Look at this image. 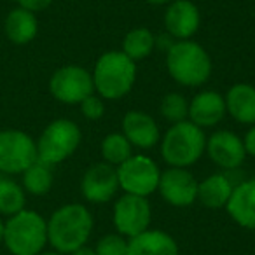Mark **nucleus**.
Segmentation results:
<instances>
[{
    "instance_id": "obj_1",
    "label": "nucleus",
    "mask_w": 255,
    "mask_h": 255,
    "mask_svg": "<svg viewBox=\"0 0 255 255\" xmlns=\"http://www.w3.org/2000/svg\"><path fill=\"white\" fill-rule=\"evenodd\" d=\"M93 231V215L84 205H65L47 222V241L60 254H74L84 247Z\"/></svg>"
},
{
    "instance_id": "obj_2",
    "label": "nucleus",
    "mask_w": 255,
    "mask_h": 255,
    "mask_svg": "<svg viewBox=\"0 0 255 255\" xmlns=\"http://www.w3.org/2000/svg\"><path fill=\"white\" fill-rule=\"evenodd\" d=\"M91 75L95 89L102 98L119 100L131 91L136 67L123 51H109L98 58Z\"/></svg>"
},
{
    "instance_id": "obj_3",
    "label": "nucleus",
    "mask_w": 255,
    "mask_h": 255,
    "mask_svg": "<svg viewBox=\"0 0 255 255\" xmlns=\"http://www.w3.org/2000/svg\"><path fill=\"white\" fill-rule=\"evenodd\" d=\"M166 68L173 81L182 86H201L212 75L208 53L194 40H178L168 47Z\"/></svg>"
},
{
    "instance_id": "obj_4",
    "label": "nucleus",
    "mask_w": 255,
    "mask_h": 255,
    "mask_svg": "<svg viewBox=\"0 0 255 255\" xmlns=\"http://www.w3.org/2000/svg\"><path fill=\"white\" fill-rule=\"evenodd\" d=\"M206 136L203 128L191 121H182L170 128L161 142L163 159L173 168H187L203 156Z\"/></svg>"
},
{
    "instance_id": "obj_5",
    "label": "nucleus",
    "mask_w": 255,
    "mask_h": 255,
    "mask_svg": "<svg viewBox=\"0 0 255 255\" xmlns=\"http://www.w3.org/2000/svg\"><path fill=\"white\" fill-rule=\"evenodd\" d=\"M4 241L12 255H39L47 243V222L32 210H21L5 224Z\"/></svg>"
},
{
    "instance_id": "obj_6",
    "label": "nucleus",
    "mask_w": 255,
    "mask_h": 255,
    "mask_svg": "<svg viewBox=\"0 0 255 255\" xmlns=\"http://www.w3.org/2000/svg\"><path fill=\"white\" fill-rule=\"evenodd\" d=\"M81 143V129L68 119H58L51 123L37 142V159L42 163L58 164L70 157Z\"/></svg>"
},
{
    "instance_id": "obj_7",
    "label": "nucleus",
    "mask_w": 255,
    "mask_h": 255,
    "mask_svg": "<svg viewBox=\"0 0 255 255\" xmlns=\"http://www.w3.org/2000/svg\"><path fill=\"white\" fill-rule=\"evenodd\" d=\"M159 166L147 156H131L117 166L119 187L126 194L147 198L157 191L159 185Z\"/></svg>"
},
{
    "instance_id": "obj_8",
    "label": "nucleus",
    "mask_w": 255,
    "mask_h": 255,
    "mask_svg": "<svg viewBox=\"0 0 255 255\" xmlns=\"http://www.w3.org/2000/svg\"><path fill=\"white\" fill-rule=\"evenodd\" d=\"M37 161V143L26 133L0 131V171L23 173Z\"/></svg>"
},
{
    "instance_id": "obj_9",
    "label": "nucleus",
    "mask_w": 255,
    "mask_h": 255,
    "mask_svg": "<svg viewBox=\"0 0 255 255\" xmlns=\"http://www.w3.org/2000/svg\"><path fill=\"white\" fill-rule=\"evenodd\" d=\"M49 89L51 95L61 103L75 105L93 95L95 84H93V75L86 68L68 65L54 72L49 81Z\"/></svg>"
},
{
    "instance_id": "obj_10",
    "label": "nucleus",
    "mask_w": 255,
    "mask_h": 255,
    "mask_svg": "<svg viewBox=\"0 0 255 255\" xmlns=\"http://www.w3.org/2000/svg\"><path fill=\"white\" fill-rule=\"evenodd\" d=\"M150 205L147 198L135 194H124L114 205V226L124 238H135L149 229Z\"/></svg>"
},
{
    "instance_id": "obj_11",
    "label": "nucleus",
    "mask_w": 255,
    "mask_h": 255,
    "mask_svg": "<svg viewBox=\"0 0 255 255\" xmlns=\"http://www.w3.org/2000/svg\"><path fill=\"white\" fill-rule=\"evenodd\" d=\"M199 182L185 168H173L163 171L157 191L163 199L173 206H189L198 199Z\"/></svg>"
},
{
    "instance_id": "obj_12",
    "label": "nucleus",
    "mask_w": 255,
    "mask_h": 255,
    "mask_svg": "<svg viewBox=\"0 0 255 255\" xmlns=\"http://www.w3.org/2000/svg\"><path fill=\"white\" fill-rule=\"evenodd\" d=\"M119 189L117 170L109 163L93 164L84 173L81 192L89 203H107L116 196Z\"/></svg>"
},
{
    "instance_id": "obj_13",
    "label": "nucleus",
    "mask_w": 255,
    "mask_h": 255,
    "mask_svg": "<svg viewBox=\"0 0 255 255\" xmlns=\"http://www.w3.org/2000/svg\"><path fill=\"white\" fill-rule=\"evenodd\" d=\"M206 152L210 159L224 170H236L247 157L243 140L231 131H217L206 140Z\"/></svg>"
},
{
    "instance_id": "obj_14",
    "label": "nucleus",
    "mask_w": 255,
    "mask_h": 255,
    "mask_svg": "<svg viewBox=\"0 0 255 255\" xmlns=\"http://www.w3.org/2000/svg\"><path fill=\"white\" fill-rule=\"evenodd\" d=\"M199 9L189 0H175L168 5L164 14V26L168 33L178 40H189L199 28Z\"/></svg>"
},
{
    "instance_id": "obj_15",
    "label": "nucleus",
    "mask_w": 255,
    "mask_h": 255,
    "mask_svg": "<svg viewBox=\"0 0 255 255\" xmlns=\"http://www.w3.org/2000/svg\"><path fill=\"white\" fill-rule=\"evenodd\" d=\"M123 135L138 149H152L159 142V128L149 114L131 110L123 119Z\"/></svg>"
},
{
    "instance_id": "obj_16",
    "label": "nucleus",
    "mask_w": 255,
    "mask_h": 255,
    "mask_svg": "<svg viewBox=\"0 0 255 255\" xmlns=\"http://www.w3.org/2000/svg\"><path fill=\"white\" fill-rule=\"evenodd\" d=\"M226 100L215 91H201L189 103L191 123L199 128H212L226 116Z\"/></svg>"
},
{
    "instance_id": "obj_17",
    "label": "nucleus",
    "mask_w": 255,
    "mask_h": 255,
    "mask_svg": "<svg viewBox=\"0 0 255 255\" xmlns=\"http://www.w3.org/2000/svg\"><path fill=\"white\" fill-rule=\"evenodd\" d=\"M226 208L234 222L255 231V178L241 182L233 189Z\"/></svg>"
},
{
    "instance_id": "obj_18",
    "label": "nucleus",
    "mask_w": 255,
    "mask_h": 255,
    "mask_svg": "<svg viewBox=\"0 0 255 255\" xmlns=\"http://www.w3.org/2000/svg\"><path fill=\"white\" fill-rule=\"evenodd\" d=\"M128 255H178V247L164 231L147 229L128 240Z\"/></svg>"
},
{
    "instance_id": "obj_19",
    "label": "nucleus",
    "mask_w": 255,
    "mask_h": 255,
    "mask_svg": "<svg viewBox=\"0 0 255 255\" xmlns=\"http://www.w3.org/2000/svg\"><path fill=\"white\" fill-rule=\"evenodd\" d=\"M226 110L241 124H255V88L250 84H234L226 95Z\"/></svg>"
},
{
    "instance_id": "obj_20",
    "label": "nucleus",
    "mask_w": 255,
    "mask_h": 255,
    "mask_svg": "<svg viewBox=\"0 0 255 255\" xmlns=\"http://www.w3.org/2000/svg\"><path fill=\"white\" fill-rule=\"evenodd\" d=\"M233 184L224 173L210 175L198 185V199L208 208H222L233 194Z\"/></svg>"
},
{
    "instance_id": "obj_21",
    "label": "nucleus",
    "mask_w": 255,
    "mask_h": 255,
    "mask_svg": "<svg viewBox=\"0 0 255 255\" xmlns=\"http://www.w3.org/2000/svg\"><path fill=\"white\" fill-rule=\"evenodd\" d=\"M5 33L7 39L14 44H28L37 35V18L32 11L19 7L9 12L5 19Z\"/></svg>"
},
{
    "instance_id": "obj_22",
    "label": "nucleus",
    "mask_w": 255,
    "mask_h": 255,
    "mask_svg": "<svg viewBox=\"0 0 255 255\" xmlns=\"http://www.w3.org/2000/svg\"><path fill=\"white\" fill-rule=\"evenodd\" d=\"M154 46H156V39L149 28H135L124 37L123 53L129 60L142 61L152 53Z\"/></svg>"
},
{
    "instance_id": "obj_23",
    "label": "nucleus",
    "mask_w": 255,
    "mask_h": 255,
    "mask_svg": "<svg viewBox=\"0 0 255 255\" xmlns=\"http://www.w3.org/2000/svg\"><path fill=\"white\" fill-rule=\"evenodd\" d=\"M23 185L30 194L42 196L49 192L51 185H53V171L51 166L42 161L37 159L33 164H30L25 171H23Z\"/></svg>"
},
{
    "instance_id": "obj_24",
    "label": "nucleus",
    "mask_w": 255,
    "mask_h": 255,
    "mask_svg": "<svg viewBox=\"0 0 255 255\" xmlns=\"http://www.w3.org/2000/svg\"><path fill=\"white\" fill-rule=\"evenodd\" d=\"M133 145L129 143V140L123 135V133H110L103 138L102 142V156L103 159L107 161L109 164H123L126 159L133 156L131 152Z\"/></svg>"
},
{
    "instance_id": "obj_25",
    "label": "nucleus",
    "mask_w": 255,
    "mask_h": 255,
    "mask_svg": "<svg viewBox=\"0 0 255 255\" xmlns=\"http://www.w3.org/2000/svg\"><path fill=\"white\" fill-rule=\"evenodd\" d=\"M25 210V191L7 177H0V213L16 215Z\"/></svg>"
},
{
    "instance_id": "obj_26",
    "label": "nucleus",
    "mask_w": 255,
    "mask_h": 255,
    "mask_svg": "<svg viewBox=\"0 0 255 255\" xmlns=\"http://www.w3.org/2000/svg\"><path fill=\"white\" fill-rule=\"evenodd\" d=\"M159 110L164 119L177 124L187 119L189 103H187V100H185V96L180 95V93H168V95L161 100Z\"/></svg>"
},
{
    "instance_id": "obj_27",
    "label": "nucleus",
    "mask_w": 255,
    "mask_h": 255,
    "mask_svg": "<svg viewBox=\"0 0 255 255\" xmlns=\"http://www.w3.org/2000/svg\"><path fill=\"white\" fill-rule=\"evenodd\" d=\"M95 252L98 255H128V240L121 234H107L98 241Z\"/></svg>"
},
{
    "instance_id": "obj_28",
    "label": "nucleus",
    "mask_w": 255,
    "mask_h": 255,
    "mask_svg": "<svg viewBox=\"0 0 255 255\" xmlns=\"http://www.w3.org/2000/svg\"><path fill=\"white\" fill-rule=\"evenodd\" d=\"M81 110L84 114V117H88L89 121H96L100 117H103L105 114V105H103L102 98L95 95H89L86 100L81 102Z\"/></svg>"
},
{
    "instance_id": "obj_29",
    "label": "nucleus",
    "mask_w": 255,
    "mask_h": 255,
    "mask_svg": "<svg viewBox=\"0 0 255 255\" xmlns=\"http://www.w3.org/2000/svg\"><path fill=\"white\" fill-rule=\"evenodd\" d=\"M18 2L23 9L35 12V11H42V9L49 7L53 0H18Z\"/></svg>"
},
{
    "instance_id": "obj_30",
    "label": "nucleus",
    "mask_w": 255,
    "mask_h": 255,
    "mask_svg": "<svg viewBox=\"0 0 255 255\" xmlns=\"http://www.w3.org/2000/svg\"><path fill=\"white\" fill-rule=\"evenodd\" d=\"M243 145H245V150H247V154H250V156L255 157V124L250 128V129H248L247 135H245Z\"/></svg>"
},
{
    "instance_id": "obj_31",
    "label": "nucleus",
    "mask_w": 255,
    "mask_h": 255,
    "mask_svg": "<svg viewBox=\"0 0 255 255\" xmlns=\"http://www.w3.org/2000/svg\"><path fill=\"white\" fill-rule=\"evenodd\" d=\"M70 255H98V254H96L93 248H89V247H86V245H84V247H81L79 250H75L74 254H70Z\"/></svg>"
},
{
    "instance_id": "obj_32",
    "label": "nucleus",
    "mask_w": 255,
    "mask_h": 255,
    "mask_svg": "<svg viewBox=\"0 0 255 255\" xmlns=\"http://www.w3.org/2000/svg\"><path fill=\"white\" fill-rule=\"evenodd\" d=\"M145 2H149L150 5H164V4H170L171 0H145Z\"/></svg>"
},
{
    "instance_id": "obj_33",
    "label": "nucleus",
    "mask_w": 255,
    "mask_h": 255,
    "mask_svg": "<svg viewBox=\"0 0 255 255\" xmlns=\"http://www.w3.org/2000/svg\"><path fill=\"white\" fill-rule=\"evenodd\" d=\"M4 231H5V224H2V220H0V243L4 241Z\"/></svg>"
},
{
    "instance_id": "obj_34",
    "label": "nucleus",
    "mask_w": 255,
    "mask_h": 255,
    "mask_svg": "<svg viewBox=\"0 0 255 255\" xmlns=\"http://www.w3.org/2000/svg\"><path fill=\"white\" fill-rule=\"evenodd\" d=\"M39 255H63L60 252H44V254H39Z\"/></svg>"
}]
</instances>
